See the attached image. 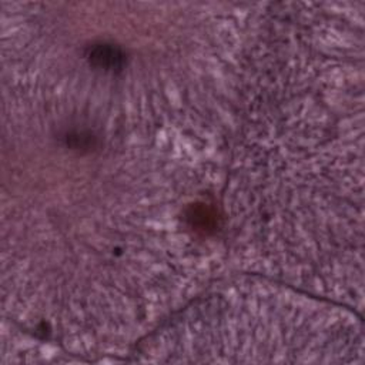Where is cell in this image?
I'll use <instances>...</instances> for the list:
<instances>
[{
    "label": "cell",
    "instance_id": "cell-1",
    "mask_svg": "<svg viewBox=\"0 0 365 365\" xmlns=\"http://www.w3.org/2000/svg\"><path fill=\"white\" fill-rule=\"evenodd\" d=\"M87 57L93 67L101 68L106 71L120 70L125 64L124 51L120 47L107 44V43H100V44L91 46L87 51Z\"/></svg>",
    "mask_w": 365,
    "mask_h": 365
}]
</instances>
